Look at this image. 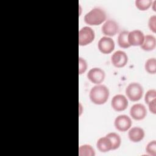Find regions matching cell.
I'll return each mask as SVG.
<instances>
[{"label": "cell", "mask_w": 156, "mask_h": 156, "mask_svg": "<svg viewBox=\"0 0 156 156\" xmlns=\"http://www.w3.org/2000/svg\"><path fill=\"white\" fill-rule=\"evenodd\" d=\"M109 90L104 85L98 84L91 89L89 97L91 101L97 105L105 104L109 97Z\"/></svg>", "instance_id": "cell-1"}, {"label": "cell", "mask_w": 156, "mask_h": 156, "mask_svg": "<svg viewBox=\"0 0 156 156\" xmlns=\"http://www.w3.org/2000/svg\"><path fill=\"white\" fill-rule=\"evenodd\" d=\"M106 20V13L105 11L99 8L95 7L84 16V21L90 26H98Z\"/></svg>", "instance_id": "cell-2"}, {"label": "cell", "mask_w": 156, "mask_h": 156, "mask_svg": "<svg viewBox=\"0 0 156 156\" xmlns=\"http://www.w3.org/2000/svg\"><path fill=\"white\" fill-rule=\"evenodd\" d=\"M126 94L131 101H138L143 96V88L139 83L132 82L126 87Z\"/></svg>", "instance_id": "cell-3"}, {"label": "cell", "mask_w": 156, "mask_h": 156, "mask_svg": "<svg viewBox=\"0 0 156 156\" xmlns=\"http://www.w3.org/2000/svg\"><path fill=\"white\" fill-rule=\"evenodd\" d=\"M95 34L92 28L85 26L79 31V44L80 46H86L90 44L94 39Z\"/></svg>", "instance_id": "cell-4"}, {"label": "cell", "mask_w": 156, "mask_h": 156, "mask_svg": "<svg viewBox=\"0 0 156 156\" xmlns=\"http://www.w3.org/2000/svg\"><path fill=\"white\" fill-rule=\"evenodd\" d=\"M98 47L102 54H110L115 49V41L109 37H102L98 41Z\"/></svg>", "instance_id": "cell-5"}, {"label": "cell", "mask_w": 156, "mask_h": 156, "mask_svg": "<svg viewBox=\"0 0 156 156\" xmlns=\"http://www.w3.org/2000/svg\"><path fill=\"white\" fill-rule=\"evenodd\" d=\"M132 121L129 116L126 115H120L118 116L114 121L115 128L121 132L128 130L132 126Z\"/></svg>", "instance_id": "cell-6"}, {"label": "cell", "mask_w": 156, "mask_h": 156, "mask_svg": "<svg viewBox=\"0 0 156 156\" xmlns=\"http://www.w3.org/2000/svg\"><path fill=\"white\" fill-rule=\"evenodd\" d=\"M128 100L127 98L123 94H116L112 99V107L117 112H121L125 110L128 107Z\"/></svg>", "instance_id": "cell-7"}, {"label": "cell", "mask_w": 156, "mask_h": 156, "mask_svg": "<svg viewBox=\"0 0 156 156\" xmlns=\"http://www.w3.org/2000/svg\"><path fill=\"white\" fill-rule=\"evenodd\" d=\"M105 72L100 68H93L87 73V78L93 83L96 85L102 83L105 79Z\"/></svg>", "instance_id": "cell-8"}, {"label": "cell", "mask_w": 156, "mask_h": 156, "mask_svg": "<svg viewBox=\"0 0 156 156\" xmlns=\"http://www.w3.org/2000/svg\"><path fill=\"white\" fill-rule=\"evenodd\" d=\"M102 32L107 37H113L119 31L118 23L113 20H108L105 21L102 26Z\"/></svg>", "instance_id": "cell-9"}, {"label": "cell", "mask_w": 156, "mask_h": 156, "mask_svg": "<svg viewBox=\"0 0 156 156\" xmlns=\"http://www.w3.org/2000/svg\"><path fill=\"white\" fill-rule=\"evenodd\" d=\"M112 64L116 68L124 67L128 62L127 54L122 51H115L111 57Z\"/></svg>", "instance_id": "cell-10"}, {"label": "cell", "mask_w": 156, "mask_h": 156, "mask_svg": "<svg viewBox=\"0 0 156 156\" xmlns=\"http://www.w3.org/2000/svg\"><path fill=\"white\" fill-rule=\"evenodd\" d=\"M130 115L135 120H142L147 115L146 108L142 104H135L130 108Z\"/></svg>", "instance_id": "cell-11"}, {"label": "cell", "mask_w": 156, "mask_h": 156, "mask_svg": "<svg viewBox=\"0 0 156 156\" xmlns=\"http://www.w3.org/2000/svg\"><path fill=\"white\" fill-rule=\"evenodd\" d=\"M128 41L130 46H141L144 41V35L143 32L140 30H133L129 32Z\"/></svg>", "instance_id": "cell-12"}, {"label": "cell", "mask_w": 156, "mask_h": 156, "mask_svg": "<svg viewBox=\"0 0 156 156\" xmlns=\"http://www.w3.org/2000/svg\"><path fill=\"white\" fill-rule=\"evenodd\" d=\"M128 136L131 141L138 143L144 138V131L140 127H133L129 130Z\"/></svg>", "instance_id": "cell-13"}, {"label": "cell", "mask_w": 156, "mask_h": 156, "mask_svg": "<svg viewBox=\"0 0 156 156\" xmlns=\"http://www.w3.org/2000/svg\"><path fill=\"white\" fill-rule=\"evenodd\" d=\"M96 147L101 152H107L112 150V145L110 140L105 136L98 139L96 143Z\"/></svg>", "instance_id": "cell-14"}, {"label": "cell", "mask_w": 156, "mask_h": 156, "mask_svg": "<svg viewBox=\"0 0 156 156\" xmlns=\"http://www.w3.org/2000/svg\"><path fill=\"white\" fill-rule=\"evenodd\" d=\"M140 46L144 51H150L154 50L156 46L155 37L152 35H146L144 36L143 43Z\"/></svg>", "instance_id": "cell-15"}, {"label": "cell", "mask_w": 156, "mask_h": 156, "mask_svg": "<svg viewBox=\"0 0 156 156\" xmlns=\"http://www.w3.org/2000/svg\"><path fill=\"white\" fill-rule=\"evenodd\" d=\"M128 31L122 30L118 37V44L122 48H128L130 46L128 41Z\"/></svg>", "instance_id": "cell-16"}, {"label": "cell", "mask_w": 156, "mask_h": 156, "mask_svg": "<svg viewBox=\"0 0 156 156\" xmlns=\"http://www.w3.org/2000/svg\"><path fill=\"white\" fill-rule=\"evenodd\" d=\"M111 141L112 143V150H115L119 147L121 143V139L120 136L115 132L108 133L106 135Z\"/></svg>", "instance_id": "cell-17"}, {"label": "cell", "mask_w": 156, "mask_h": 156, "mask_svg": "<svg viewBox=\"0 0 156 156\" xmlns=\"http://www.w3.org/2000/svg\"><path fill=\"white\" fill-rule=\"evenodd\" d=\"M79 156H94L95 152L94 149L89 144H83L79 147Z\"/></svg>", "instance_id": "cell-18"}, {"label": "cell", "mask_w": 156, "mask_h": 156, "mask_svg": "<svg viewBox=\"0 0 156 156\" xmlns=\"http://www.w3.org/2000/svg\"><path fill=\"white\" fill-rule=\"evenodd\" d=\"M144 68L146 71L152 74H154L156 73V59L155 58H150L147 59L144 65Z\"/></svg>", "instance_id": "cell-19"}, {"label": "cell", "mask_w": 156, "mask_h": 156, "mask_svg": "<svg viewBox=\"0 0 156 156\" xmlns=\"http://www.w3.org/2000/svg\"><path fill=\"white\" fill-rule=\"evenodd\" d=\"M136 7L140 10L142 11L147 10L152 4V1L151 0H136L135 2Z\"/></svg>", "instance_id": "cell-20"}, {"label": "cell", "mask_w": 156, "mask_h": 156, "mask_svg": "<svg viewBox=\"0 0 156 156\" xmlns=\"http://www.w3.org/2000/svg\"><path fill=\"white\" fill-rule=\"evenodd\" d=\"M146 152L147 154L151 156L156 155V141L153 140L150 141L146 146Z\"/></svg>", "instance_id": "cell-21"}, {"label": "cell", "mask_w": 156, "mask_h": 156, "mask_svg": "<svg viewBox=\"0 0 156 156\" xmlns=\"http://www.w3.org/2000/svg\"><path fill=\"white\" fill-rule=\"evenodd\" d=\"M156 99V90L154 89H151L148 90L144 96V101L148 104L151 101Z\"/></svg>", "instance_id": "cell-22"}, {"label": "cell", "mask_w": 156, "mask_h": 156, "mask_svg": "<svg viewBox=\"0 0 156 156\" xmlns=\"http://www.w3.org/2000/svg\"><path fill=\"white\" fill-rule=\"evenodd\" d=\"M87 63L86 62V60L82 58V57H79V74H82L83 73H84L87 69Z\"/></svg>", "instance_id": "cell-23"}, {"label": "cell", "mask_w": 156, "mask_h": 156, "mask_svg": "<svg viewBox=\"0 0 156 156\" xmlns=\"http://www.w3.org/2000/svg\"><path fill=\"white\" fill-rule=\"evenodd\" d=\"M148 26L151 30L154 33L156 32V16L155 15L151 16L148 21Z\"/></svg>", "instance_id": "cell-24"}, {"label": "cell", "mask_w": 156, "mask_h": 156, "mask_svg": "<svg viewBox=\"0 0 156 156\" xmlns=\"http://www.w3.org/2000/svg\"><path fill=\"white\" fill-rule=\"evenodd\" d=\"M149 109L150 110V112L151 113H152L153 114H155L156 113V99L152 100V101H151L149 104Z\"/></svg>", "instance_id": "cell-25"}]
</instances>
